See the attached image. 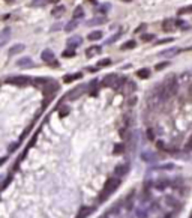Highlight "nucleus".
I'll return each mask as SVG.
<instances>
[{
  "label": "nucleus",
  "mask_w": 192,
  "mask_h": 218,
  "mask_svg": "<svg viewBox=\"0 0 192 218\" xmlns=\"http://www.w3.org/2000/svg\"><path fill=\"white\" fill-rule=\"evenodd\" d=\"M125 80H120L117 74H108V75L105 77L104 80H102V86L104 87H113V89H119L122 83H123Z\"/></svg>",
  "instance_id": "obj_1"
},
{
  "label": "nucleus",
  "mask_w": 192,
  "mask_h": 218,
  "mask_svg": "<svg viewBox=\"0 0 192 218\" xmlns=\"http://www.w3.org/2000/svg\"><path fill=\"white\" fill-rule=\"evenodd\" d=\"M119 184H120V179L119 177H114V179H110L108 182H107V185H105V188H104V191H102V194H101L99 200H105L107 197H108L110 194L113 193L114 190H116L117 187H119Z\"/></svg>",
  "instance_id": "obj_2"
},
{
  "label": "nucleus",
  "mask_w": 192,
  "mask_h": 218,
  "mask_svg": "<svg viewBox=\"0 0 192 218\" xmlns=\"http://www.w3.org/2000/svg\"><path fill=\"white\" fill-rule=\"evenodd\" d=\"M162 90H164V98L176 95V92H177V83H176L174 77H170V78L165 80V86L162 87Z\"/></svg>",
  "instance_id": "obj_3"
},
{
  "label": "nucleus",
  "mask_w": 192,
  "mask_h": 218,
  "mask_svg": "<svg viewBox=\"0 0 192 218\" xmlns=\"http://www.w3.org/2000/svg\"><path fill=\"white\" fill-rule=\"evenodd\" d=\"M6 83L18 86V87H23V86H27V84L30 83V78L27 75H14V77H8L6 78Z\"/></svg>",
  "instance_id": "obj_4"
},
{
  "label": "nucleus",
  "mask_w": 192,
  "mask_h": 218,
  "mask_svg": "<svg viewBox=\"0 0 192 218\" xmlns=\"http://www.w3.org/2000/svg\"><path fill=\"white\" fill-rule=\"evenodd\" d=\"M179 48H176V47H173V48H168V50H164L159 53V57H174V56H177L179 54Z\"/></svg>",
  "instance_id": "obj_5"
},
{
  "label": "nucleus",
  "mask_w": 192,
  "mask_h": 218,
  "mask_svg": "<svg viewBox=\"0 0 192 218\" xmlns=\"http://www.w3.org/2000/svg\"><path fill=\"white\" fill-rule=\"evenodd\" d=\"M84 90H86V87H84V86H77L74 90H71V92H69L68 96H69L71 99H77V98H80V96L83 95Z\"/></svg>",
  "instance_id": "obj_6"
},
{
  "label": "nucleus",
  "mask_w": 192,
  "mask_h": 218,
  "mask_svg": "<svg viewBox=\"0 0 192 218\" xmlns=\"http://www.w3.org/2000/svg\"><path fill=\"white\" fill-rule=\"evenodd\" d=\"M104 23H107V17L105 15H99V17H93L92 20H89L86 24L87 26H99V24H104Z\"/></svg>",
  "instance_id": "obj_7"
},
{
  "label": "nucleus",
  "mask_w": 192,
  "mask_h": 218,
  "mask_svg": "<svg viewBox=\"0 0 192 218\" xmlns=\"http://www.w3.org/2000/svg\"><path fill=\"white\" fill-rule=\"evenodd\" d=\"M41 59L44 62H47V63H54L56 60H54V53L51 50H44L41 54Z\"/></svg>",
  "instance_id": "obj_8"
},
{
  "label": "nucleus",
  "mask_w": 192,
  "mask_h": 218,
  "mask_svg": "<svg viewBox=\"0 0 192 218\" xmlns=\"http://www.w3.org/2000/svg\"><path fill=\"white\" fill-rule=\"evenodd\" d=\"M9 36H11V29H9V27H5V29L2 30V33H0V45H2V47L6 45V42L9 41Z\"/></svg>",
  "instance_id": "obj_9"
},
{
  "label": "nucleus",
  "mask_w": 192,
  "mask_h": 218,
  "mask_svg": "<svg viewBox=\"0 0 192 218\" xmlns=\"http://www.w3.org/2000/svg\"><path fill=\"white\" fill-rule=\"evenodd\" d=\"M174 26H176L174 20H171V18L164 20V23H162V30H164V32H173V30H174Z\"/></svg>",
  "instance_id": "obj_10"
},
{
  "label": "nucleus",
  "mask_w": 192,
  "mask_h": 218,
  "mask_svg": "<svg viewBox=\"0 0 192 218\" xmlns=\"http://www.w3.org/2000/svg\"><path fill=\"white\" fill-rule=\"evenodd\" d=\"M81 42H83V39H81L80 36L69 38V39H68V47H69V48H77L78 45H81Z\"/></svg>",
  "instance_id": "obj_11"
},
{
  "label": "nucleus",
  "mask_w": 192,
  "mask_h": 218,
  "mask_svg": "<svg viewBox=\"0 0 192 218\" xmlns=\"http://www.w3.org/2000/svg\"><path fill=\"white\" fill-rule=\"evenodd\" d=\"M17 65L20 68H32L33 66V62H32L30 57H23V59L17 60Z\"/></svg>",
  "instance_id": "obj_12"
},
{
  "label": "nucleus",
  "mask_w": 192,
  "mask_h": 218,
  "mask_svg": "<svg viewBox=\"0 0 192 218\" xmlns=\"http://www.w3.org/2000/svg\"><path fill=\"white\" fill-rule=\"evenodd\" d=\"M57 83H54V81H48V84L45 86V89H44V92H45V95H51L53 92H56L57 90Z\"/></svg>",
  "instance_id": "obj_13"
},
{
  "label": "nucleus",
  "mask_w": 192,
  "mask_h": 218,
  "mask_svg": "<svg viewBox=\"0 0 192 218\" xmlns=\"http://www.w3.org/2000/svg\"><path fill=\"white\" fill-rule=\"evenodd\" d=\"M48 78H44V77H38V78H35L33 80V84L36 87H45L47 84H48Z\"/></svg>",
  "instance_id": "obj_14"
},
{
  "label": "nucleus",
  "mask_w": 192,
  "mask_h": 218,
  "mask_svg": "<svg viewBox=\"0 0 192 218\" xmlns=\"http://www.w3.org/2000/svg\"><path fill=\"white\" fill-rule=\"evenodd\" d=\"M24 45L23 44H15L14 47H11V50H9V54H18V53H21V51H24Z\"/></svg>",
  "instance_id": "obj_15"
},
{
  "label": "nucleus",
  "mask_w": 192,
  "mask_h": 218,
  "mask_svg": "<svg viewBox=\"0 0 192 218\" xmlns=\"http://www.w3.org/2000/svg\"><path fill=\"white\" fill-rule=\"evenodd\" d=\"M99 53H101L99 45H93V47H90V48L87 50V57H93V56H96V54H99Z\"/></svg>",
  "instance_id": "obj_16"
},
{
  "label": "nucleus",
  "mask_w": 192,
  "mask_h": 218,
  "mask_svg": "<svg viewBox=\"0 0 192 218\" xmlns=\"http://www.w3.org/2000/svg\"><path fill=\"white\" fill-rule=\"evenodd\" d=\"M101 38H102V32H101V30L90 32L89 36H87V39H89V41H98V39H101Z\"/></svg>",
  "instance_id": "obj_17"
},
{
  "label": "nucleus",
  "mask_w": 192,
  "mask_h": 218,
  "mask_svg": "<svg viewBox=\"0 0 192 218\" xmlns=\"http://www.w3.org/2000/svg\"><path fill=\"white\" fill-rule=\"evenodd\" d=\"M81 77H83L81 72H77V74H72V75H65L63 77V81H65V83H71V81H74V80L81 78Z\"/></svg>",
  "instance_id": "obj_18"
},
{
  "label": "nucleus",
  "mask_w": 192,
  "mask_h": 218,
  "mask_svg": "<svg viewBox=\"0 0 192 218\" xmlns=\"http://www.w3.org/2000/svg\"><path fill=\"white\" fill-rule=\"evenodd\" d=\"M72 17H74V20H80V18H83L84 17V9L81 8V6H77V8L74 9Z\"/></svg>",
  "instance_id": "obj_19"
},
{
  "label": "nucleus",
  "mask_w": 192,
  "mask_h": 218,
  "mask_svg": "<svg viewBox=\"0 0 192 218\" xmlns=\"http://www.w3.org/2000/svg\"><path fill=\"white\" fill-rule=\"evenodd\" d=\"M65 12V8L63 6H56V8L51 11V15L53 17H56V18H59V17H62V14Z\"/></svg>",
  "instance_id": "obj_20"
},
{
  "label": "nucleus",
  "mask_w": 192,
  "mask_h": 218,
  "mask_svg": "<svg viewBox=\"0 0 192 218\" xmlns=\"http://www.w3.org/2000/svg\"><path fill=\"white\" fill-rule=\"evenodd\" d=\"M137 75L140 77V78H149L150 71H149L147 68H141V69H138V71H137Z\"/></svg>",
  "instance_id": "obj_21"
},
{
  "label": "nucleus",
  "mask_w": 192,
  "mask_h": 218,
  "mask_svg": "<svg viewBox=\"0 0 192 218\" xmlns=\"http://www.w3.org/2000/svg\"><path fill=\"white\" fill-rule=\"evenodd\" d=\"M77 21H78V20H72V21H69V23L65 26V30H66V32H72L74 29H77V26H78Z\"/></svg>",
  "instance_id": "obj_22"
},
{
  "label": "nucleus",
  "mask_w": 192,
  "mask_h": 218,
  "mask_svg": "<svg viewBox=\"0 0 192 218\" xmlns=\"http://www.w3.org/2000/svg\"><path fill=\"white\" fill-rule=\"evenodd\" d=\"M135 45H137V42H135V41H132V39H131V41L125 42V44H123V45H122V50H132V48H134Z\"/></svg>",
  "instance_id": "obj_23"
},
{
  "label": "nucleus",
  "mask_w": 192,
  "mask_h": 218,
  "mask_svg": "<svg viewBox=\"0 0 192 218\" xmlns=\"http://www.w3.org/2000/svg\"><path fill=\"white\" fill-rule=\"evenodd\" d=\"M128 168H129L128 164H125V166H119V167L116 168V173H117V175H120V176H123L126 172H128Z\"/></svg>",
  "instance_id": "obj_24"
},
{
  "label": "nucleus",
  "mask_w": 192,
  "mask_h": 218,
  "mask_svg": "<svg viewBox=\"0 0 192 218\" xmlns=\"http://www.w3.org/2000/svg\"><path fill=\"white\" fill-rule=\"evenodd\" d=\"M177 14H179V15H186V14H192V5H191V6H185V8L179 9V11H177Z\"/></svg>",
  "instance_id": "obj_25"
},
{
  "label": "nucleus",
  "mask_w": 192,
  "mask_h": 218,
  "mask_svg": "<svg viewBox=\"0 0 192 218\" xmlns=\"http://www.w3.org/2000/svg\"><path fill=\"white\" fill-rule=\"evenodd\" d=\"M176 26L180 27V29H183V30H188V29H189V24H188L186 21H183V20H177V21H176Z\"/></svg>",
  "instance_id": "obj_26"
},
{
  "label": "nucleus",
  "mask_w": 192,
  "mask_h": 218,
  "mask_svg": "<svg viewBox=\"0 0 192 218\" xmlns=\"http://www.w3.org/2000/svg\"><path fill=\"white\" fill-rule=\"evenodd\" d=\"M119 38H120V32H119V33H116V35H114V36H111L110 39H107V41H105V44H107V45H110V44H113V42H116L117 39H119Z\"/></svg>",
  "instance_id": "obj_27"
},
{
  "label": "nucleus",
  "mask_w": 192,
  "mask_h": 218,
  "mask_svg": "<svg viewBox=\"0 0 192 218\" xmlns=\"http://www.w3.org/2000/svg\"><path fill=\"white\" fill-rule=\"evenodd\" d=\"M45 3H48V0H33L32 6H44Z\"/></svg>",
  "instance_id": "obj_28"
},
{
  "label": "nucleus",
  "mask_w": 192,
  "mask_h": 218,
  "mask_svg": "<svg viewBox=\"0 0 192 218\" xmlns=\"http://www.w3.org/2000/svg\"><path fill=\"white\" fill-rule=\"evenodd\" d=\"M141 39H143L144 42H149V41H152V39H155V35L146 33V35H143V36H141Z\"/></svg>",
  "instance_id": "obj_29"
},
{
  "label": "nucleus",
  "mask_w": 192,
  "mask_h": 218,
  "mask_svg": "<svg viewBox=\"0 0 192 218\" xmlns=\"http://www.w3.org/2000/svg\"><path fill=\"white\" fill-rule=\"evenodd\" d=\"M74 56H75V51H74V48H72V50L69 48V50L63 51V57H74Z\"/></svg>",
  "instance_id": "obj_30"
},
{
  "label": "nucleus",
  "mask_w": 192,
  "mask_h": 218,
  "mask_svg": "<svg viewBox=\"0 0 192 218\" xmlns=\"http://www.w3.org/2000/svg\"><path fill=\"white\" fill-rule=\"evenodd\" d=\"M174 41V38H164V39H158L156 41V45H161V44H168V42Z\"/></svg>",
  "instance_id": "obj_31"
},
{
  "label": "nucleus",
  "mask_w": 192,
  "mask_h": 218,
  "mask_svg": "<svg viewBox=\"0 0 192 218\" xmlns=\"http://www.w3.org/2000/svg\"><path fill=\"white\" fill-rule=\"evenodd\" d=\"M168 65H170V62H161L159 65H156L155 69H156V71H162V69H164V68H167Z\"/></svg>",
  "instance_id": "obj_32"
},
{
  "label": "nucleus",
  "mask_w": 192,
  "mask_h": 218,
  "mask_svg": "<svg viewBox=\"0 0 192 218\" xmlns=\"http://www.w3.org/2000/svg\"><path fill=\"white\" fill-rule=\"evenodd\" d=\"M108 65H111V60H110V59H102V60L99 62V68L108 66Z\"/></svg>",
  "instance_id": "obj_33"
},
{
  "label": "nucleus",
  "mask_w": 192,
  "mask_h": 218,
  "mask_svg": "<svg viewBox=\"0 0 192 218\" xmlns=\"http://www.w3.org/2000/svg\"><path fill=\"white\" fill-rule=\"evenodd\" d=\"M68 113H69V109L68 107H63V109L59 111V114H60V118H65V116H68Z\"/></svg>",
  "instance_id": "obj_34"
},
{
  "label": "nucleus",
  "mask_w": 192,
  "mask_h": 218,
  "mask_svg": "<svg viewBox=\"0 0 192 218\" xmlns=\"http://www.w3.org/2000/svg\"><path fill=\"white\" fill-rule=\"evenodd\" d=\"M119 152H123V144H117V146H116L114 153H119Z\"/></svg>",
  "instance_id": "obj_35"
},
{
  "label": "nucleus",
  "mask_w": 192,
  "mask_h": 218,
  "mask_svg": "<svg viewBox=\"0 0 192 218\" xmlns=\"http://www.w3.org/2000/svg\"><path fill=\"white\" fill-rule=\"evenodd\" d=\"M110 8H111V6L107 3V5H104V6H99V11H101V12H105V11H108Z\"/></svg>",
  "instance_id": "obj_36"
},
{
  "label": "nucleus",
  "mask_w": 192,
  "mask_h": 218,
  "mask_svg": "<svg viewBox=\"0 0 192 218\" xmlns=\"http://www.w3.org/2000/svg\"><path fill=\"white\" fill-rule=\"evenodd\" d=\"M60 27H62V26H60V24H54V26H53V27H51V30H53V32H56V30H59Z\"/></svg>",
  "instance_id": "obj_37"
},
{
  "label": "nucleus",
  "mask_w": 192,
  "mask_h": 218,
  "mask_svg": "<svg viewBox=\"0 0 192 218\" xmlns=\"http://www.w3.org/2000/svg\"><path fill=\"white\" fill-rule=\"evenodd\" d=\"M143 29H146V24H141V26H140V27L137 29V32H141Z\"/></svg>",
  "instance_id": "obj_38"
},
{
  "label": "nucleus",
  "mask_w": 192,
  "mask_h": 218,
  "mask_svg": "<svg viewBox=\"0 0 192 218\" xmlns=\"http://www.w3.org/2000/svg\"><path fill=\"white\" fill-rule=\"evenodd\" d=\"M188 149H191V151H192V138L189 140V143H188Z\"/></svg>",
  "instance_id": "obj_39"
},
{
  "label": "nucleus",
  "mask_w": 192,
  "mask_h": 218,
  "mask_svg": "<svg viewBox=\"0 0 192 218\" xmlns=\"http://www.w3.org/2000/svg\"><path fill=\"white\" fill-rule=\"evenodd\" d=\"M60 0H48V3H59Z\"/></svg>",
  "instance_id": "obj_40"
},
{
  "label": "nucleus",
  "mask_w": 192,
  "mask_h": 218,
  "mask_svg": "<svg viewBox=\"0 0 192 218\" xmlns=\"http://www.w3.org/2000/svg\"><path fill=\"white\" fill-rule=\"evenodd\" d=\"M89 2H92V3H95V2H96V0H89Z\"/></svg>",
  "instance_id": "obj_41"
},
{
  "label": "nucleus",
  "mask_w": 192,
  "mask_h": 218,
  "mask_svg": "<svg viewBox=\"0 0 192 218\" xmlns=\"http://www.w3.org/2000/svg\"><path fill=\"white\" fill-rule=\"evenodd\" d=\"M123 2H132V0H123Z\"/></svg>",
  "instance_id": "obj_42"
},
{
  "label": "nucleus",
  "mask_w": 192,
  "mask_h": 218,
  "mask_svg": "<svg viewBox=\"0 0 192 218\" xmlns=\"http://www.w3.org/2000/svg\"><path fill=\"white\" fill-rule=\"evenodd\" d=\"M191 95H192V86H191Z\"/></svg>",
  "instance_id": "obj_43"
},
{
  "label": "nucleus",
  "mask_w": 192,
  "mask_h": 218,
  "mask_svg": "<svg viewBox=\"0 0 192 218\" xmlns=\"http://www.w3.org/2000/svg\"><path fill=\"white\" fill-rule=\"evenodd\" d=\"M6 2H8V3H9V2H12V0H6Z\"/></svg>",
  "instance_id": "obj_44"
}]
</instances>
